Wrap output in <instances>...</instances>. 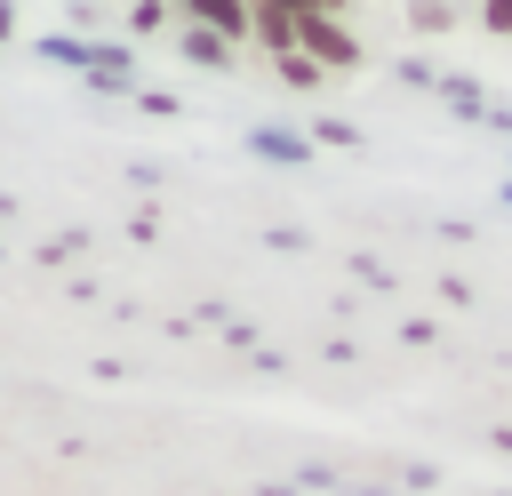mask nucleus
Here are the masks:
<instances>
[{"instance_id":"nucleus-1","label":"nucleus","mask_w":512,"mask_h":496,"mask_svg":"<svg viewBox=\"0 0 512 496\" xmlns=\"http://www.w3.org/2000/svg\"><path fill=\"white\" fill-rule=\"evenodd\" d=\"M296 48H304V56H312V64L328 72V80L360 64V32H352L344 16H328V8H320V16H304V32H296Z\"/></svg>"},{"instance_id":"nucleus-4","label":"nucleus","mask_w":512,"mask_h":496,"mask_svg":"<svg viewBox=\"0 0 512 496\" xmlns=\"http://www.w3.org/2000/svg\"><path fill=\"white\" fill-rule=\"evenodd\" d=\"M408 24H416V32H456L464 8H456V0H408Z\"/></svg>"},{"instance_id":"nucleus-2","label":"nucleus","mask_w":512,"mask_h":496,"mask_svg":"<svg viewBox=\"0 0 512 496\" xmlns=\"http://www.w3.org/2000/svg\"><path fill=\"white\" fill-rule=\"evenodd\" d=\"M176 16H184V24H200V32H224L232 48H240V40H256V0H176Z\"/></svg>"},{"instance_id":"nucleus-5","label":"nucleus","mask_w":512,"mask_h":496,"mask_svg":"<svg viewBox=\"0 0 512 496\" xmlns=\"http://www.w3.org/2000/svg\"><path fill=\"white\" fill-rule=\"evenodd\" d=\"M272 64H280V80H288V88H320V80H328V72H320L304 48H288V56H272Z\"/></svg>"},{"instance_id":"nucleus-6","label":"nucleus","mask_w":512,"mask_h":496,"mask_svg":"<svg viewBox=\"0 0 512 496\" xmlns=\"http://www.w3.org/2000/svg\"><path fill=\"white\" fill-rule=\"evenodd\" d=\"M472 16H480V32H496V40H512V0H480Z\"/></svg>"},{"instance_id":"nucleus-3","label":"nucleus","mask_w":512,"mask_h":496,"mask_svg":"<svg viewBox=\"0 0 512 496\" xmlns=\"http://www.w3.org/2000/svg\"><path fill=\"white\" fill-rule=\"evenodd\" d=\"M176 40H184V56H192V64H232V40H224V32H200V24H184Z\"/></svg>"}]
</instances>
